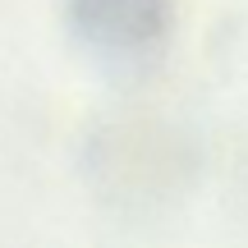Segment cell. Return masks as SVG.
<instances>
[{
	"label": "cell",
	"mask_w": 248,
	"mask_h": 248,
	"mask_svg": "<svg viewBox=\"0 0 248 248\" xmlns=\"http://www.w3.org/2000/svg\"><path fill=\"white\" fill-rule=\"evenodd\" d=\"M83 23H88V32L101 37V42L133 46V42L156 32L161 5L156 0H83Z\"/></svg>",
	"instance_id": "cell-1"
}]
</instances>
